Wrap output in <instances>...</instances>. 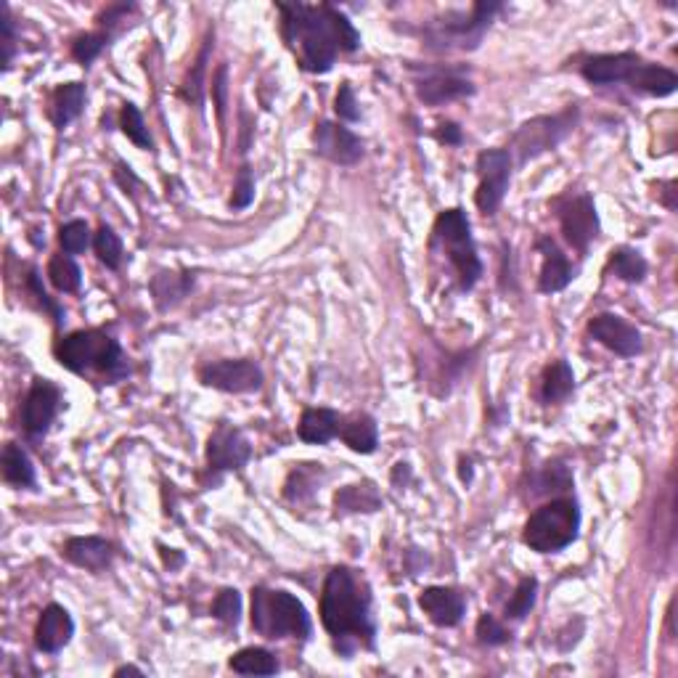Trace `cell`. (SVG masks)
Listing matches in <instances>:
<instances>
[{
	"label": "cell",
	"mask_w": 678,
	"mask_h": 678,
	"mask_svg": "<svg viewBox=\"0 0 678 678\" xmlns=\"http://www.w3.org/2000/svg\"><path fill=\"white\" fill-rule=\"evenodd\" d=\"M578 122V106H570L565 112L551 114V117H535V120L520 125V130L512 138V151H517V162L525 165L528 159L549 149H557Z\"/></svg>",
	"instance_id": "cell-7"
},
{
	"label": "cell",
	"mask_w": 678,
	"mask_h": 678,
	"mask_svg": "<svg viewBox=\"0 0 678 678\" xmlns=\"http://www.w3.org/2000/svg\"><path fill=\"white\" fill-rule=\"evenodd\" d=\"M3 480L14 488H35V467L22 445L8 443L3 448Z\"/></svg>",
	"instance_id": "cell-25"
},
{
	"label": "cell",
	"mask_w": 678,
	"mask_h": 678,
	"mask_svg": "<svg viewBox=\"0 0 678 678\" xmlns=\"http://www.w3.org/2000/svg\"><path fill=\"white\" fill-rule=\"evenodd\" d=\"M472 93H475V85L456 72H432L416 83V96L430 106H440L453 98L472 96Z\"/></svg>",
	"instance_id": "cell-19"
},
{
	"label": "cell",
	"mask_w": 678,
	"mask_h": 678,
	"mask_svg": "<svg viewBox=\"0 0 678 678\" xmlns=\"http://www.w3.org/2000/svg\"><path fill=\"white\" fill-rule=\"evenodd\" d=\"M607 271L615 273L620 281H628V284H639L647 276V260L641 257V252L631 247H620L610 255V263H607Z\"/></svg>",
	"instance_id": "cell-28"
},
{
	"label": "cell",
	"mask_w": 678,
	"mask_h": 678,
	"mask_svg": "<svg viewBox=\"0 0 678 678\" xmlns=\"http://www.w3.org/2000/svg\"><path fill=\"white\" fill-rule=\"evenodd\" d=\"M64 557L72 562V565L83 567V570H91V573H101L106 567L112 565L114 559V546L106 538H98V535H77V538H69L64 543Z\"/></svg>",
	"instance_id": "cell-18"
},
{
	"label": "cell",
	"mask_w": 678,
	"mask_h": 678,
	"mask_svg": "<svg viewBox=\"0 0 678 678\" xmlns=\"http://www.w3.org/2000/svg\"><path fill=\"white\" fill-rule=\"evenodd\" d=\"M85 106V85L83 83H67L61 85L59 91L53 93L51 104V120L59 130H64L69 122H75L83 114Z\"/></svg>",
	"instance_id": "cell-24"
},
{
	"label": "cell",
	"mask_w": 678,
	"mask_h": 678,
	"mask_svg": "<svg viewBox=\"0 0 678 678\" xmlns=\"http://www.w3.org/2000/svg\"><path fill=\"white\" fill-rule=\"evenodd\" d=\"M106 43H109L106 35H83V38H77L75 43H72V56H75L83 67H88L98 53L104 51Z\"/></svg>",
	"instance_id": "cell-37"
},
{
	"label": "cell",
	"mask_w": 678,
	"mask_h": 678,
	"mask_svg": "<svg viewBox=\"0 0 678 678\" xmlns=\"http://www.w3.org/2000/svg\"><path fill=\"white\" fill-rule=\"evenodd\" d=\"M56 358L64 369L75 374H101L109 382L128 377V361L120 342L101 329L72 332L56 342Z\"/></svg>",
	"instance_id": "cell-3"
},
{
	"label": "cell",
	"mask_w": 678,
	"mask_h": 678,
	"mask_svg": "<svg viewBox=\"0 0 678 678\" xmlns=\"http://www.w3.org/2000/svg\"><path fill=\"white\" fill-rule=\"evenodd\" d=\"M334 504L342 512H377L379 509V493L374 485L363 483V485H347L337 493L334 498Z\"/></svg>",
	"instance_id": "cell-29"
},
{
	"label": "cell",
	"mask_w": 678,
	"mask_h": 678,
	"mask_svg": "<svg viewBox=\"0 0 678 678\" xmlns=\"http://www.w3.org/2000/svg\"><path fill=\"white\" fill-rule=\"evenodd\" d=\"M144 676V673L138 671V668H133V665H125V668H117V671H114V676Z\"/></svg>",
	"instance_id": "cell-45"
},
{
	"label": "cell",
	"mask_w": 678,
	"mask_h": 678,
	"mask_svg": "<svg viewBox=\"0 0 678 678\" xmlns=\"http://www.w3.org/2000/svg\"><path fill=\"white\" fill-rule=\"evenodd\" d=\"M215 93H218V112L223 114V106H226V101H223V93H226V67H220L218 80H215Z\"/></svg>",
	"instance_id": "cell-44"
},
{
	"label": "cell",
	"mask_w": 678,
	"mask_h": 678,
	"mask_svg": "<svg viewBox=\"0 0 678 678\" xmlns=\"http://www.w3.org/2000/svg\"><path fill=\"white\" fill-rule=\"evenodd\" d=\"M437 141L445 146H459L461 144V128L456 122H443L440 128H437Z\"/></svg>",
	"instance_id": "cell-43"
},
{
	"label": "cell",
	"mask_w": 678,
	"mask_h": 678,
	"mask_svg": "<svg viewBox=\"0 0 678 678\" xmlns=\"http://www.w3.org/2000/svg\"><path fill=\"white\" fill-rule=\"evenodd\" d=\"M255 199V178H252V170L247 165L239 170V178L234 183V199H231V207L234 210H244Z\"/></svg>",
	"instance_id": "cell-39"
},
{
	"label": "cell",
	"mask_w": 678,
	"mask_h": 678,
	"mask_svg": "<svg viewBox=\"0 0 678 678\" xmlns=\"http://www.w3.org/2000/svg\"><path fill=\"white\" fill-rule=\"evenodd\" d=\"M30 289H32V294H35V300H38L40 305H43V308L48 310V313H53V318H56V324H61V318H64V313H61L59 305H53V302L48 300L46 289L40 287L38 273H30Z\"/></svg>",
	"instance_id": "cell-42"
},
{
	"label": "cell",
	"mask_w": 678,
	"mask_h": 678,
	"mask_svg": "<svg viewBox=\"0 0 678 678\" xmlns=\"http://www.w3.org/2000/svg\"><path fill=\"white\" fill-rule=\"evenodd\" d=\"M628 85H631L633 91L663 98V96H671V93L676 91L678 77H676V72H671V69L657 67V64H649V61H641L639 67L633 69Z\"/></svg>",
	"instance_id": "cell-23"
},
{
	"label": "cell",
	"mask_w": 678,
	"mask_h": 678,
	"mask_svg": "<svg viewBox=\"0 0 678 678\" xmlns=\"http://www.w3.org/2000/svg\"><path fill=\"white\" fill-rule=\"evenodd\" d=\"M575 390V374L567 361H554L546 366L541 377L543 403H559Z\"/></svg>",
	"instance_id": "cell-26"
},
{
	"label": "cell",
	"mask_w": 678,
	"mask_h": 678,
	"mask_svg": "<svg viewBox=\"0 0 678 678\" xmlns=\"http://www.w3.org/2000/svg\"><path fill=\"white\" fill-rule=\"evenodd\" d=\"M199 382L220 392H255L263 387V371L255 361H215L199 369Z\"/></svg>",
	"instance_id": "cell-9"
},
{
	"label": "cell",
	"mask_w": 678,
	"mask_h": 678,
	"mask_svg": "<svg viewBox=\"0 0 678 678\" xmlns=\"http://www.w3.org/2000/svg\"><path fill=\"white\" fill-rule=\"evenodd\" d=\"M321 623L342 657H350L355 649L374 647L377 626L371 618V591L350 567H334L326 575Z\"/></svg>",
	"instance_id": "cell-2"
},
{
	"label": "cell",
	"mask_w": 678,
	"mask_h": 678,
	"mask_svg": "<svg viewBox=\"0 0 678 678\" xmlns=\"http://www.w3.org/2000/svg\"><path fill=\"white\" fill-rule=\"evenodd\" d=\"M61 403V390L53 385L51 379H35L27 392V400H24V414L22 424L24 432L38 440L48 432V427L53 424L56 414H59Z\"/></svg>",
	"instance_id": "cell-12"
},
{
	"label": "cell",
	"mask_w": 678,
	"mask_h": 678,
	"mask_svg": "<svg viewBox=\"0 0 678 678\" xmlns=\"http://www.w3.org/2000/svg\"><path fill=\"white\" fill-rule=\"evenodd\" d=\"M204 61H207V48L202 51L199 61H196L194 75H189L186 85H183V96L194 101V104H202V75H204Z\"/></svg>",
	"instance_id": "cell-40"
},
{
	"label": "cell",
	"mask_w": 678,
	"mask_h": 678,
	"mask_svg": "<svg viewBox=\"0 0 678 678\" xmlns=\"http://www.w3.org/2000/svg\"><path fill=\"white\" fill-rule=\"evenodd\" d=\"M419 607L435 626L453 628L459 626L464 612H467V599L456 588L430 586L419 594Z\"/></svg>",
	"instance_id": "cell-15"
},
{
	"label": "cell",
	"mask_w": 678,
	"mask_h": 678,
	"mask_svg": "<svg viewBox=\"0 0 678 678\" xmlns=\"http://www.w3.org/2000/svg\"><path fill=\"white\" fill-rule=\"evenodd\" d=\"M430 247L432 252H443L448 257V263L453 265V271L459 276L461 292L475 289V284L483 276V263H480V255H477L467 212L461 207L440 212L435 226H432Z\"/></svg>",
	"instance_id": "cell-4"
},
{
	"label": "cell",
	"mask_w": 678,
	"mask_h": 678,
	"mask_svg": "<svg viewBox=\"0 0 678 678\" xmlns=\"http://www.w3.org/2000/svg\"><path fill=\"white\" fill-rule=\"evenodd\" d=\"M120 128H122V133H125V136H128L130 141H133V144L138 146V149H151L149 128H146L144 114L138 112L136 104H125V106H122Z\"/></svg>",
	"instance_id": "cell-31"
},
{
	"label": "cell",
	"mask_w": 678,
	"mask_h": 678,
	"mask_svg": "<svg viewBox=\"0 0 678 678\" xmlns=\"http://www.w3.org/2000/svg\"><path fill=\"white\" fill-rule=\"evenodd\" d=\"M477 175H480L475 194L477 207L483 215H496L512 183V151L485 149L477 157Z\"/></svg>",
	"instance_id": "cell-8"
},
{
	"label": "cell",
	"mask_w": 678,
	"mask_h": 678,
	"mask_svg": "<svg viewBox=\"0 0 678 678\" xmlns=\"http://www.w3.org/2000/svg\"><path fill=\"white\" fill-rule=\"evenodd\" d=\"M535 596H538V581L535 578H522L517 591L512 594V599L506 602V618L522 620L533 610Z\"/></svg>",
	"instance_id": "cell-35"
},
{
	"label": "cell",
	"mask_w": 678,
	"mask_h": 678,
	"mask_svg": "<svg viewBox=\"0 0 678 678\" xmlns=\"http://www.w3.org/2000/svg\"><path fill=\"white\" fill-rule=\"evenodd\" d=\"M339 424H342V416L332 411V408H308L302 414L297 435H300L302 443L326 445L339 435Z\"/></svg>",
	"instance_id": "cell-21"
},
{
	"label": "cell",
	"mask_w": 678,
	"mask_h": 678,
	"mask_svg": "<svg viewBox=\"0 0 678 678\" xmlns=\"http://www.w3.org/2000/svg\"><path fill=\"white\" fill-rule=\"evenodd\" d=\"M559 226L562 234L570 244H573L581 255H586L588 244L594 242L599 234V218H596L594 199L588 194L570 196L559 204Z\"/></svg>",
	"instance_id": "cell-10"
},
{
	"label": "cell",
	"mask_w": 678,
	"mask_h": 678,
	"mask_svg": "<svg viewBox=\"0 0 678 678\" xmlns=\"http://www.w3.org/2000/svg\"><path fill=\"white\" fill-rule=\"evenodd\" d=\"M588 334L620 358H633L644 350V339H641L639 329L628 324L626 318L615 316V313H599V316L591 318Z\"/></svg>",
	"instance_id": "cell-11"
},
{
	"label": "cell",
	"mask_w": 678,
	"mask_h": 678,
	"mask_svg": "<svg viewBox=\"0 0 678 678\" xmlns=\"http://www.w3.org/2000/svg\"><path fill=\"white\" fill-rule=\"evenodd\" d=\"M281 35L297 56L305 72L324 75L334 67L339 53H350L361 46V32L355 30L339 8L321 3H279Z\"/></svg>",
	"instance_id": "cell-1"
},
{
	"label": "cell",
	"mask_w": 678,
	"mask_h": 678,
	"mask_svg": "<svg viewBox=\"0 0 678 678\" xmlns=\"http://www.w3.org/2000/svg\"><path fill=\"white\" fill-rule=\"evenodd\" d=\"M475 633L477 641L485 644V647H498V644H506V641L512 639V633L506 631V628L496 620V615H490V612H483V615H480Z\"/></svg>",
	"instance_id": "cell-36"
},
{
	"label": "cell",
	"mask_w": 678,
	"mask_h": 678,
	"mask_svg": "<svg viewBox=\"0 0 678 678\" xmlns=\"http://www.w3.org/2000/svg\"><path fill=\"white\" fill-rule=\"evenodd\" d=\"M538 252L543 255L538 289H541L543 294L562 292V289L575 279L573 265H570L565 252L557 247V242H551V239H541V242H538Z\"/></svg>",
	"instance_id": "cell-20"
},
{
	"label": "cell",
	"mask_w": 678,
	"mask_h": 678,
	"mask_svg": "<svg viewBox=\"0 0 678 678\" xmlns=\"http://www.w3.org/2000/svg\"><path fill=\"white\" fill-rule=\"evenodd\" d=\"M59 242L67 255H83L91 247V228L83 220H69L67 226H61Z\"/></svg>",
	"instance_id": "cell-34"
},
{
	"label": "cell",
	"mask_w": 678,
	"mask_h": 678,
	"mask_svg": "<svg viewBox=\"0 0 678 678\" xmlns=\"http://www.w3.org/2000/svg\"><path fill=\"white\" fill-rule=\"evenodd\" d=\"M212 618H218L226 626H239L242 618V596L236 588H223L212 602Z\"/></svg>",
	"instance_id": "cell-33"
},
{
	"label": "cell",
	"mask_w": 678,
	"mask_h": 678,
	"mask_svg": "<svg viewBox=\"0 0 678 678\" xmlns=\"http://www.w3.org/2000/svg\"><path fill=\"white\" fill-rule=\"evenodd\" d=\"M316 154L326 157L334 165H355L363 159V141L353 130L339 125V122H318L313 133Z\"/></svg>",
	"instance_id": "cell-13"
},
{
	"label": "cell",
	"mask_w": 678,
	"mask_h": 678,
	"mask_svg": "<svg viewBox=\"0 0 678 678\" xmlns=\"http://www.w3.org/2000/svg\"><path fill=\"white\" fill-rule=\"evenodd\" d=\"M581 530V506L573 498H557L530 514L522 530L525 546L538 554H557L578 538Z\"/></svg>",
	"instance_id": "cell-6"
},
{
	"label": "cell",
	"mask_w": 678,
	"mask_h": 678,
	"mask_svg": "<svg viewBox=\"0 0 678 678\" xmlns=\"http://www.w3.org/2000/svg\"><path fill=\"white\" fill-rule=\"evenodd\" d=\"M641 59L636 53H602V56H591L583 64V77L594 85H612V83H628L633 69L639 67Z\"/></svg>",
	"instance_id": "cell-17"
},
{
	"label": "cell",
	"mask_w": 678,
	"mask_h": 678,
	"mask_svg": "<svg viewBox=\"0 0 678 678\" xmlns=\"http://www.w3.org/2000/svg\"><path fill=\"white\" fill-rule=\"evenodd\" d=\"M48 279L59 292L72 294L83 284V273L69 255H53L51 263H48Z\"/></svg>",
	"instance_id": "cell-30"
},
{
	"label": "cell",
	"mask_w": 678,
	"mask_h": 678,
	"mask_svg": "<svg viewBox=\"0 0 678 678\" xmlns=\"http://www.w3.org/2000/svg\"><path fill=\"white\" fill-rule=\"evenodd\" d=\"M93 249H96L98 260H101L106 268H112V271H117V268H120L122 242H120V236L114 234L112 228H109V226L98 228L96 239H93Z\"/></svg>",
	"instance_id": "cell-32"
},
{
	"label": "cell",
	"mask_w": 678,
	"mask_h": 678,
	"mask_svg": "<svg viewBox=\"0 0 678 678\" xmlns=\"http://www.w3.org/2000/svg\"><path fill=\"white\" fill-rule=\"evenodd\" d=\"M228 665H231V671L242 673V676H273V673H279L276 657L263 647H247L236 652L228 660Z\"/></svg>",
	"instance_id": "cell-27"
},
{
	"label": "cell",
	"mask_w": 678,
	"mask_h": 678,
	"mask_svg": "<svg viewBox=\"0 0 678 678\" xmlns=\"http://www.w3.org/2000/svg\"><path fill=\"white\" fill-rule=\"evenodd\" d=\"M334 109H337V117L345 122H358L361 120V109H358V101H355V93L350 88V83H342L334 98Z\"/></svg>",
	"instance_id": "cell-38"
},
{
	"label": "cell",
	"mask_w": 678,
	"mask_h": 678,
	"mask_svg": "<svg viewBox=\"0 0 678 678\" xmlns=\"http://www.w3.org/2000/svg\"><path fill=\"white\" fill-rule=\"evenodd\" d=\"M0 27H3V51H6V67H11V59H14V19H11V11H8V6H3V22H0Z\"/></svg>",
	"instance_id": "cell-41"
},
{
	"label": "cell",
	"mask_w": 678,
	"mask_h": 678,
	"mask_svg": "<svg viewBox=\"0 0 678 678\" xmlns=\"http://www.w3.org/2000/svg\"><path fill=\"white\" fill-rule=\"evenodd\" d=\"M342 443L355 453H374L379 443V427L369 414H353L339 424Z\"/></svg>",
	"instance_id": "cell-22"
},
{
	"label": "cell",
	"mask_w": 678,
	"mask_h": 678,
	"mask_svg": "<svg viewBox=\"0 0 678 678\" xmlns=\"http://www.w3.org/2000/svg\"><path fill=\"white\" fill-rule=\"evenodd\" d=\"M252 456L247 437L231 427V424H218V430L212 432L207 440V464L212 472H231L242 469Z\"/></svg>",
	"instance_id": "cell-14"
},
{
	"label": "cell",
	"mask_w": 678,
	"mask_h": 678,
	"mask_svg": "<svg viewBox=\"0 0 678 678\" xmlns=\"http://www.w3.org/2000/svg\"><path fill=\"white\" fill-rule=\"evenodd\" d=\"M252 628L263 639H308L313 626L305 604L289 591L252 588Z\"/></svg>",
	"instance_id": "cell-5"
},
{
	"label": "cell",
	"mask_w": 678,
	"mask_h": 678,
	"mask_svg": "<svg viewBox=\"0 0 678 678\" xmlns=\"http://www.w3.org/2000/svg\"><path fill=\"white\" fill-rule=\"evenodd\" d=\"M72 636H75V620H72V615L61 604H48L43 615H40L38 628H35V644H38L40 652L56 655V652L67 647Z\"/></svg>",
	"instance_id": "cell-16"
}]
</instances>
